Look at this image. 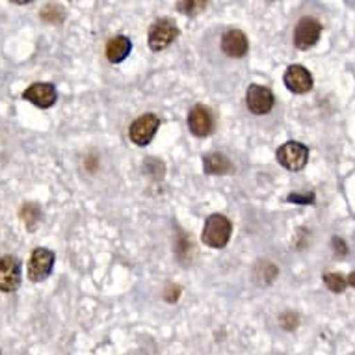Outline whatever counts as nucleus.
I'll list each match as a JSON object with an SVG mask.
<instances>
[{"instance_id":"ddd939ff","label":"nucleus","mask_w":355,"mask_h":355,"mask_svg":"<svg viewBox=\"0 0 355 355\" xmlns=\"http://www.w3.org/2000/svg\"><path fill=\"white\" fill-rule=\"evenodd\" d=\"M130 51H132V41L128 40L127 35H114L106 43V58L112 64H121L130 54Z\"/></svg>"},{"instance_id":"dca6fc26","label":"nucleus","mask_w":355,"mask_h":355,"mask_svg":"<svg viewBox=\"0 0 355 355\" xmlns=\"http://www.w3.org/2000/svg\"><path fill=\"white\" fill-rule=\"evenodd\" d=\"M324 283H326L327 288L331 292H335V294H340V292H344V288L348 286L346 277H344L343 274H337V272H331V274L324 275Z\"/></svg>"},{"instance_id":"f8f14e48","label":"nucleus","mask_w":355,"mask_h":355,"mask_svg":"<svg viewBox=\"0 0 355 355\" xmlns=\"http://www.w3.org/2000/svg\"><path fill=\"white\" fill-rule=\"evenodd\" d=\"M250 43L242 30H227L221 35V51L227 54L229 58H242L248 54Z\"/></svg>"},{"instance_id":"9b49d317","label":"nucleus","mask_w":355,"mask_h":355,"mask_svg":"<svg viewBox=\"0 0 355 355\" xmlns=\"http://www.w3.org/2000/svg\"><path fill=\"white\" fill-rule=\"evenodd\" d=\"M283 82L292 94H307L313 89V75L303 65H288V69L283 75Z\"/></svg>"},{"instance_id":"aec40b11","label":"nucleus","mask_w":355,"mask_h":355,"mask_svg":"<svg viewBox=\"0 0 355 355\" xmlns=\"http://www.w3.org/2000/svg\"><path fill=\"white\" fill-rule=\"evenodd\" d=\"M288 201H296V203L302 205H311L315 201V196H313V193H307V196H296V193H292V196H288Z\"/></svg>"},{"instance_id":"20e7f679","label":"nucleus","mask_w":355,"mask_h":355,"mask_svg":"<svg viewBox=\"0 0 355 355\" xmlns=\"http://www.w3.org/2000/svg\"><path fill=\"white\" fill-rule=\"evenodd\" d=\"M275 157L283 168L291 169V171H300L305 168L309 160V147L300 141H286L277 149Z\"/></svg>"},{"instance_id":"39448f33","label":"nucleus","mask_w":355,"mask_h":355,"mask_svg":"<svg viewBox=\"0 0 355 355\" xmlns=\"http://www.w3.org/2000/svg\"><path fill=\"white\" fill-rule=\"evenodd\" d=\"M322 24L315 17H302L297 21L296 28H294V47L300 51H307L316 41L320 40Z\"/></svg>"},{"instance_id":"0eeeda50","label":"nucleus","mask_w":355,"mask_h":355,"mask_svg":"<svg viewBox=\"0 0 355 355\" xmlns=\"http://www.w3.org/2000/svg\"><path fill=\"white\" fill-rule=\"evenodd\" d=\"M54 268V253L47 248H35L28 261V279L40 283L51 275Z\"/></svg>"},{"instance_id":"5701e85b","label":"nucleus","mask_w":355,"mask_h":355,"mask_svg":"<svg viewBox=\"0 0 355 355\" xmlns=\"http://www.w3.org/2000/svg\"><path fill=\"white\" fill-rule=\"evenodd\" d=\"M346 283H348L349 286H354V288H355V272H352V274L346 277Z\"/></svg>"},{"instance_id":"6e6552de","label":"nucleus","mask_w":355,"mask_h":355,"mask_svg":"<svg viewBox=\"0 0 355 355\" xmlns=\"http://www.w3.org/2000/svg\"><path fill=\"white\" fill-rule=\"evenodd\" d=\"M23 97L37 108H51L58 101V92L49 82H35L24 89Z\"/></svg>"},{"instance_id":"6ab92c4d","label":"nucleus","mask_w":355,"mask_h":355,"mask_svg":"<svg viewBox=\"0 0 355 355\" xmlns=\"http://www.w3.org/2000/svg\"><path fill=\"white\" fill-rule=\"evenodd\" d=\"M281 320V326L285 327V329H294L297 326V316L292 315V313H286L279 318Z\"/></svg>"},{"instance_id":"1a4fd4ad","label":"nucleus","mask_w":355,"mask_h":355,"mask_svg":"<svg viewBox=\"0 0 355 355\" xmlns=\"http://www.w3.org/2000/svg\"><path fill=\"white\" fill-rule=\"evenodd\" d=\"M21 285V262L17 257L6 255L0 259V291L13 292Z\"/></svg>"},{"instance_id":"a211bd4d","label":"nucleus","mask_w":355,"mask_h":355,"mask_svg":"<svg viewBox=\"0 0 355 355\" xmlns=\"http://www.w3.org/2000/svg\"><path fill=\"white\" fill-rule=\"evenodd\" d=\"M177 8L184 13H198V10L207 8V2H181V4H177Z\"/></svg>"},{"instance_id":"4468645a","label":"nucleus","mask_w":355,"mask_h":355,"mask_svg":"<svg viewBox=\"0 0 355 355\" xmlns=\"http://www.w3.org/2000/svg\"><path fill=\"white\" fill-rule=\"evenodd\" d=\"M203 171L207 175H227L233 171V164L221 153H210L203 157Z\"/></svg>"},{"instance_id":"f3484780","label":"nucleus","mask_w":355,"mask_h":355,"mask_svg":"<svg viewBox=\"0 0 355 355\" xmlns=\"http://www.w3.org/2000/svg\"><path fill=\"white\" fill-rule=\"evenodd\" d=\"M41 19H43V21H47V23H60V21L64 19V10L58 6H54V4H51V6L41 10Z\"/></svg>"},{"instance_id":"412c9836","label":"nucleus","mask_w":355,"mask_h":355,"mask_svg":"<svg viewBox=\"0 0 355 355\" xmlns=\"http://www.w3.org/2000/svg\"><path fill=\"white\" fill-rule=\"evenodd\" d=\"M179 296H181V288H179V286H169V292L164 297H166L168 302H175V300H179Z\"/></svg>"},{"instance_id":"7ed1b4c3","label":"nucleus","mask_w":355,"mask_h":355,"mask_svg":"<svg viewBox=\"0 0 355 355\" xmlns=\"http://www.w3.org/2000/svg\"><path fill=\"white\" fill-rule=\"evenodd\" d=\"M160 127V119L155 114H144L128 127V138L138 147H146L157 135Z\"/></svg>"},{"instance_id":"f03ea898","label":"nucleus","mask_w":355,"mask_h":355,"mask_svg":"<svg viewBox=\"0 0 355 355\" xmlns=\"http://www.w3.org/2000/svg\"><path fill=\"white\" fill-rule=\"evenodd\" d=\"M179 37V26L175 24L173 19H158L153 23V26L149 28V34H147V45L151 51L158 53V51H164L168 49L175 40Z\"/></svg>"},{"instance_id":"4be33fe9","label":"nucleus","mask_w":355,"mask_h":355,"mask_svg":"<svg viewBox=\"0 0 355 355\" xmlns=\"http://www.w3.org/2000/svg\"><path fill=\"white\" fill-rule=\"evenodd\" d=\"M333 245L337 248V250H335V253H337V255H346V253H348V250H346V244H344L340 239H337V236L333 239Z\"/></svg>"},{"instance_id":"2eb2a0df","label":"nucleus","mask_w":355,"mask_h":355,"mask_svg":"<svg viewBox=\"0 0 355 355\" xmlns=\"http://www.w3.org/2000/svg\"><path fill=\"white\" fill-rule=\"evenodd\" d=\"M21 220L24 221V225H26L28 231H34L41 220V209L34 203H26L21 209Z\"/></svg>"},{"instance_id":"f257e3e1","label":"nucleus","mask_w":355,"mask_h":355,"mask_svg":"<svg viewBox=\"0 0 355 355\" xmlns=\"http://www.w3.org/2000/svg\"><path fill=\"white\" fill-rule=\"evenodd\" d=\"M231 233H233V225L229 221L227 216L223 214H210L205 221L203 233H201V240L205 245L214 248V250H221L229 244L231 240Z\"/></svg>"},{"instance_id":"9d476101","label":"nucleus","mask_w":355,"mask_h":355,"mask_svg":"<svg viewBox=\"0 0 355 355\" xmlns=\"http://www.w3.org/2000/svg\"><path fill=\"white\" fill-rule=\"evenodd\" d=\"M188 128L193 136L205 138V136L212 135L214 130V117L212 112L203 105H196L188 114Z\"/></svg>"},{"instance_id":"423d86ee","label":"nucleus","mask_w":355,"mask_h":355,"mask_svg":"<svg viewBox=\"0 0 355 355\" xmlns=\"http://www.w3.org/2000/svg\"><path fill=\"white\" fill-rule=\"evenodd\" d=\"M245 105L250 108L251 114L255 116H264L272 112L275 105V97L272 94V89L261 84H251L245 92Z\"/></svg>"}]
</instances>
